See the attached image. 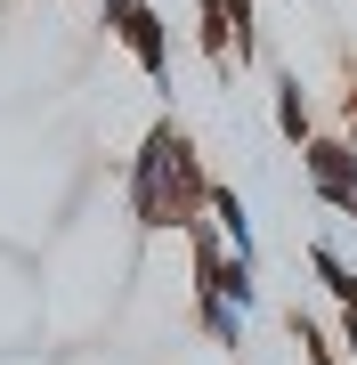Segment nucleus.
Here are the masks:
<instances>
[{
  "label": "nucleus",
  "mask_w": 357,
  "mask_h": 365,
  "mask_svg": "<svg viewBox=\"0 0 357 365\" xmlns=\"http://www.w3.org/2000/svg\"><path fill=\"white\" fill-rule=\"evenodd\" d=\"M219 16H227V41H236V66H252V57H260V33H252V0H219Z\"/></svg>",
  "instance_id": "nucleus-9"
},
{
  "label": "nucleus",
  "mask_w": 357,
  "mask_h": 365,
  "mask_svg": "<svg viewBox=\"0 0 357 365\" xmlns=\"http://www.w3.org/2000/svg\"><path fill=\"white\" fill-rule=\"evenodd\" d=\"M309 268H317V284H325V300H333V309H349V300H357V268L325 244V235L309 244Z\"/></svg>",
  "instance_id": "nucleus-7"
},
{
  "label": "nucleus",
  "mask_w": 357,
  "mask_h": 365,
  "mask_svg": "<svg viewBox=\"0 0 357 365\" xmlns=\"http://www.w3.org/2000/svg\"><path fill=\"white\" fill-rule=\"evenodd\" d=\"M301 179L317 187V203H325V211L357 220V155H349V138H341V130H317V138L301 146Z\"/></svg>",
  "instance_id": "nucleus-2"
},
{
  "label": "nucleus",
  "mask_w": 357,
  "mask_h": 365,
  "mask_svg": "<svg viewBox=\"0 0 357 365\" xmlns=\"http://www.w3.org/2000/svg\"><path fill=\"white\" fill-rule=\"evenodd\" d=\"M284 333H292V349H301V365H341V341H333L309 309H284Z\"/></svg>",
  "instance_id": "nucleus-6"
},
{
  "label": "nucleus",
  "mask_w": 357,
  "mask_h": 365,
  "mask_svg": "<svg viewBox=\"0 0 357 365\" xmlns=\"http://www.w3.org/2000/svg\"><path fill=\"white\" fill-rule=\"evenodd\" d=\"M341 138H349V155H357V73H349V90H341Z\"/></svg>",
  "instance_id": "nucleus-10"
},
{
  "label": "nucleus",
  "mask_w": 357,
  "mask_h": 365,
  "mask_svg": "<svg viewBox=\"0 0 357 365\" xmlns=\"http://www.w3.org/2000/svg\"><path fill=\"white\" fill-rule=\"evenodd\" d=\"M195 325H203V341H212V349H227V357L244 349V317L227 309V300H212V292H195Z\"/></svg>",
  "instance_id": "nucleus-8"
},
{
  "label": "nucleus",
  "mask_w": 357,
  "mask_h": 365,
  "mask_svg": "<svg viewBox=\"0 0 357 365\" xmlns=\"http://www.w3.org/2000/svg\"><path fill=\"white\" fill-rule=\"evenodd\" d=\"M203 195H212V170H203L195 138H187L171 114H155L146 138H138V155H130V211H138V227L162 235V227L203 220Z\"/></svg>",
  "instance_id": "nucleus-1"
},
{
  "label": "nucleus",
  "mask_w": 357,
  "mask_h": 365,
  "mask_svg": "<svg viewBox=\"0 0 357 365\" xmlns=\"http://www.w3.org/2000/svg\"><path fill=\"white\" fill-rule=\"evenodd\" d=\"M114 9H122V0H106V16H114Z\"/></svg>",
  "instance_id": "nucleus-11"
},
{
  "label": "nucleus",
  "mask_w": 357,
  "mask_h": 365,
  "mask_svg": "<svg viewBox=\"0 0 357 365\" xmlns=\"http://www.w3.org/2000/svg\"><path fill=\"white\" fill-rule=\"evenodd\" d=\"M276 130H284L292 146L317 138V106H309V90H301V73H292V66H276Z\"/></svg>",
  "instance_id": "nucleus-5"
},
{
  "label": "nucleus",
  "mask_w": 357,
  "mask_h": 365,
  "mask_svg": "<svg viewBox=\"0 0 357 365\" xmlns=\"http://www.w3.org/2000/svg\"><path fill=\"white\" fill-rule=\"evenodd\" d=\"M106 25H114V41H122V49L138 57V73L155 81V90H171V25L155 16V0H122Z\"/></svg>",
  "instance_id": "nucleus-3"
},
{
  "label": "nucleus",
  "mask_w": 357,
  "mask_h": 365,
  "mask_svg": "<svg viewBox=\"0 0 357 365\" xmlns=\"http://www.w3.org/2000/svg\"><path fill=\"white\" fill-rule=\"evenodd\" d=\"M203 220L219 227V244L236 252V260H252V268H260V227H252V203H244L227 179H212V195H203Z\"/></svg>",
  "instance_id": "nucleus-4"
}]
</instances>
